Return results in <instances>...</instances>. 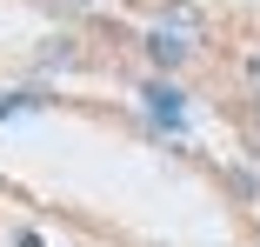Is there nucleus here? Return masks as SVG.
<instances>
[{
	"mask_svg": "<svg viewBox=\"0 0 260 247\" xmlns=\"http://www.w3.org/2000/svg\"><path fill=\"white\" fill-rule=\"evenodd\" d=\"M140 101H147V114H153V120H167V127H180V120H187V94H180V87H167V80H153Z\"/></svg>",
	"mask_w": 260,
	"mask_h": 247,
	"instance_id": "obj_1",
	"label": "nucleus"
},
{
	"mask_svg": "<svg viewBox=\"0 0 260 247\" xmlns=\"http://www.w3.org/2000/svg\"><path fill=\"white\" fill-rule=\"evenodd\" d=\"M147 54H153V67H180V60L193 54V40H187V34H167V27H153V34H147Z\"/></svg>",
	"mask_w": 260,
	"mask_h": 247,
	"instance_id": "obj_2",
	"label": "nucleus"
},
{
	"mask_svg": "<svg viewBox=\"0 0 260 247\" xmlns=\"http://www.w3.org/2000/svg\"><path fill=\"white\" fill-rule=\"evenodd\" d=\"M74 7H93V0H74Z\"/></svg>",
	"mask_w": 260,
	"mask_h": 247,
	"instance_id": "obj_3",
	"label": "nucleus"
}]
</instances>
